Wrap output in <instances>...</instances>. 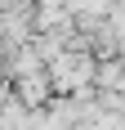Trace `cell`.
I'll return each mask as SVG.
<instances>
[{"label": "cell", "instance_id": "6da1fadb", "mask_svg": "<svg viewBox=\"0 0 125 130\" xmlns=\"http://www.w3.org/2000/svg\"><path fill=\"white\" fill-rule=\"evenodd\" d=\"M94 76V63H89L85 54H58V63H54V81H58V90H72L80 81Z\"/></svg>", "mask_w": 125, "mask_h": 130}]
</instances>
